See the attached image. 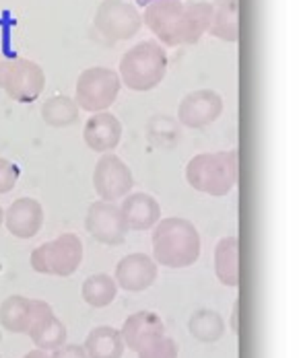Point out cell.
Instances as JSON below:
<instances>
[{"label": "cell", "mask_w": 301, "mask_h": 358, "mask_svg": "<svg viewBox=\"0 0 301 358\" xmlns=\"http://www.w3.org/2000/svg\"><path fill=\"white\" fill-rule=\"evenodd\" d=\"M213 4L204 0H155L145 6L143 23L155 37L174 48L182 43H196L209 34Z\"/></svg>", "instance_id": "cell-1"}, {"label": "cell", "mask_w": 301, "mask_h": 358, "mask_svg": "<svg viewBox=\"0 0 301 358\" xmlns=\"http://www.w3.org/2000/svg\"><path fill=\"white\" fill-rule=\"evenodd\" d=\"M200 257L198 229L180 216H169L153 227V259L165 268H190Z\"/></svg>", "instance_id": "cell-2"}, {"label": "cell", "mask_w": 301, "mask_h": 358, "mask_svg": "<svg viewBox=\"0 0 301 358\" xmlns=\"http://www.w3.org/2000/svg\"><path fill=\"white\" fill-rule=\"evenodd\" d=\"M239 178V152L237 148L219 150V152H202L190 159L186 165L188 183L206 196L223 198L227 196Z\"/></svg>", "instance_id": "cell-3"}, {"label": "cell", "mask_w": 301, "mask_h": 358, "mask_svg": "<svg viewBox=\"0 0 301 358\" xmlns=\"http://www.w3.org/2000/svg\"><path fill=\"white\" fill-rule=\"evenodd\" d=\"M167 72V54L165 48L155 41L145 39L130 48L120 60V80L130 91L145 93L155 89Z\"/></svg>", "instance_id": "cell-4"}, {"label": "cell", "mask_w": 301, "mask_h": 358, "mask_svg": "<svg viewBox=\"0 0 301 358\" xmlns=\"http://www.w3.org/2000/svg\"><path fill=\"white\" fill-rule=\"evenodd\" d=\"M46 87V74L38 62L23 56L0 54V89L19 103L36 101Z\"/></svg>", "instance_id": "cell-5"}, {"label": "cell", "mask_w": 301, "mask_h": 358, "mask_svg": "<svg viewBox=\"0 0 301 358\" xmlns=\"http://www.w3.org/2000/svg\"><path fill=\"white\" fill-rule=\"evenodd\" d=\"M83 262V243L75 233H62L54 241L31 251V268L38 274L66 278Z\"/></svg>", "instance_id": "cell-6"}, {"label": "cell", "mask_w": 301, "mask_h": 358, "mask_svg": "<svg viewBox=\"0 0 301 358\" xmlns=\"http://www.w3.org/2000/svg\"><path fill=\"white\" fill-rule=\"evenodd\" d=\"M120 87L122 80L118 72L106 66H91L76 78V106L89 113L108 111L120 95Z\"/></svg>", "instance_id": "cell-7"}, {"label": "cell", "mask_w": 301, "mask_h": 358, "mask_svg": "<svg viewBox=\"0 0 301 358\" xmlns=\"http://www.w3.org/2000/svg\"><path fill=\"white\" fill-rule=\"evenodd\" d=\"M93 25L108 41H124L141 31L143 15L126 0H104L95 10Z\"/></svg>", "instance_id": "cell-8"}, {"label": "cell", "mask_w": 301, "mask_h": 358, "mask_svg": "<svg viewBox=\"0 0 301 358\" xmlns=\"http://www.w3.org/2000/svg\"><path fill=\"white\" fill-rule=\"evenodd\" d=\"M93 187L104 202H118L126 198L134 187V176L130 167L113 152L99 157L93 169Z\"/></svg>", "instance_id": "cell-9"}, {"label": "cell", "mask_w": 301, "mask_h": 358, "mask_svg": "<svg viewBox=\"0 0 301 358\" xmlns=\"http://www.w3.org/2000/svg\"><path fill=\"white\" fill-rule=\"evenodd\" d=\"M85 229L95 241H99L102 245H110V248L122 245L128 233L120 206L113 202H104V200H97L89 206L87 216H85Z\"/></svg>", "instance_id": "cell-10"}, {"label": "cell", "mask_w": 301, "mask_h": 358, "mask_svg": "<svg viewBox=\"0 0 301 358\" xmlns=\"http://www.w3.org/2000/svg\"><path fill=\"white\" fill-rule=\"evenodd\" d=\"M223 113V97L213 89L188 93L178 106V120L190 130H202L217 122Z\"/></svg>", "instance_id": "cell-11"}, {"label": "cell", "mask_w": 301, "mask_h": 358, "mask_svg": "<svg viewBox=\"0 0 301 358\" xmlns=\"http://www.w3.org/2000/svg\"><path fill=\"white\" fill-rule=\"evenodd\" d=\"M113 280L128 292H143L157 280V262L147 253H130L118 262Z\"/></svg>", "instance_id": "cell-12"}, {"label": "cell", "mask_w": 301, "mask_h": 358, "mask_svg": "<svg viewBox=\"0 0 301 358\" xmlns=\"http://www.w3.org/2000/svg\"><path fill=\"white\" fill-rule=\"evenodd\" d=\"M83 141L93 152H112L122 141V122L110 111H97L87 120Z\"/></svg>", "instance_id": "cell-13"}, {"label": "cell", "mask_w": 301, "mask_h": 358, "mask_svg": "<svg viewBox=\"0 0 301 358\" xmlns=\"http://www.w3.org/2000/svg\"><path fill=\"white\" fill-rule=\"evenodd\" d=\"M48 307L46 301L27 296H8L0 305V325L10 334H29L38 315Z\"/></svg>", "instance_id": "cell-14"}, {"label": "cell", "mask_w": 301, "mask_h": 358, "mask_svg": "<svg viewBox=\"0 0 301 358\" xmlns=\"http://www.w3.org/2000/svg\"><path fill=\"white\" fill-rule=\"evenodd\" d=\"M4 224L13 237L31 239L43 224V208L34 198H19L4 210Z\"/></svg>", "instance_id": "cell-15"}, {"label": "cell", "mask_w": 301, "mask_h": 358, "mask_svg": "<svg viewBox=\"0 0 301 358\" xmlns=\"http://www.w3.org/2000/svg\"><path fill=\"white\" fill-rule=\"evenodd\" d=\"M120 213L128 231H149L161 220L159 202L145 192H130L126 198H122Z\"/></svg>", "instance_id": "cell-16"}, {"label": "cell", "mask_w": 301, "mask_h": 358, "mask_svg": "<svg viewBox=\"0 0 301 358\" xmlns=\"http://www.w3.org/2000/svg\"><path fill=\"white\" fill-rule=\"evenodd\" d=\"M120 334L124 338V344L130 350L139 352L147 344L155 342L157 338L165 336V323H163V320L157 313H153V311H139V313H132L124 322Z\"/></svg>", "instance_id": "cell-17"}, {"label": "cell", "mask_w": 301, "mask_h": 358, "mask_svg": "<svg viewBox=\"0 0 301 358\" xmlns=\"http://www.w3.org/2000/svg\"><path fill=\"white\" fill-rule=\"evenodd\" d=\"M27 336L34 340V344L38 346L39 350H46V352L52 350V352H54L56 348H60V346L66 344L69 329H66L64 323L54 315L52 307L48 305V307L39 313L38 320L34 322V325H31V329H29Z\"/></svg>", "instance_id": "cell-18"}, {"label": "cell", "mask_w": 301, "mask_h": 358, "mask_svg": "<svg viewBox=\"0 0 301 358\" xmlns=\"http://www.w3.org/2000/svg\"><path fill=\"white\" fill-rule=\"evenodd\" d=\"M83 348L89 358H122L126 344L120 329L110 325H99L89 331Z\"/></svg>", "instance_id": "cell-19"}, {"label": "cell", "mask_w": 301, "mask_h": 358, "mask_svg": "<svg viewBox=\"0 0 301 358\" xmlns=\"http://www.w3.org/2000/svg\"><path fill=\"white\" fill-rule=\"evenodd\" d=\"M209 34L231 43L239 39V0H215Z\"/></svg>", "instance_id": "cell-20"}, {"label": "cell", "mask_w": 301, "mask_h": 358, "mask_svg": "<svg viewBox=\"0 0 301 358\" xmlns=\"http://www.w3.org/2000/svg\"><path fill=\"white\" fill-rule=\"evenodd\" d=\"M215 272L225 287H239V239L223 237L215 250Z\"/></svg>", "instance_id": "cell-21"}, {"label": "cell", "mask_w": 301, "mask_h": 358, "mask_svg": "<svg viewBox=\"0 0 301 358\" xmlns=\"http://www.w3.org/2000/svg\"><path fill=\"white\" fill-rule=\"evenodd\" d=\"M188 329L194 340L204 342V344H213L217 340L223 338L225 334V322L223 317L213 311V309H200L196 311L188 322Z\"/></svg>", "instance_id": "cell-22"}, {"label": "cell", "mask_w": 301, "mask_h": 358, "mask_svg": "<svg viewBox=\"0 0 301 358\" xmlns=\"http://www.w3.org/2000/svg\"><path fill=\"white\" fill-rule=\"evenodd\" d=\"M83 301L93 307V309H104L108 305H112L115 294H118V285L112 276L108 274H93L89 276L83 287H80Z\"/></svg>", "instance_id": "cell-23"}, {"label": "cell", "mask_w": 301, "mask_h": 358, "mask_svg": "<svg viewBox=\"0 0 301 358\" xmlns=\"http://www.w3.org/2000/svg\"><path fill=\"white\" fill-rule=\"evenodd\" d=\"M41 117L50 128H66L78 120V106L66 95H54L41 106Z\"/></svg>", "instance_id": "cell-24"}, {"label": "cell", "mask_w": 301, "mask_h": 358, "mask_svg": "<svg viewBox=\"0 0 301 358\" xmlns=\"http://www.w3.org/2000/svg\"><path fill=\"white\" fill-rule=\"evenodd\" d=\"M136 355L139 358H178V344L172 338L161 336L155 342L147 344L143 350H139Z\"/></svg>", "instance_id": "cell-25"}, {"label": "cell", "mask_w": 301, "mask_h": 358, "mask_svg": "<svg viewBox=\"0 0 301 358\" xmlns=\"http://www.w3.org/2000/svg\"><path fill=\"white\" fill-rule=\"evenodd\" d=\"M17 181H19V167L8 159L0 157V196L13 192Z\"/></svg>", "instance_id": "cell-26"}, {"label": "cell", "mask_w": 301, "mask_h": 358, "mask_svg": "<svg viewBox=\"0 0 301 358\" xmlns=\"http://www.w3.org/2000/svg\"><path fill=\"white\" fill-rule=\"evenodd\" d=\"M50 358H89V355L78 344H64V346L56 348Z\"/></svg>", "instance_id": "cell-27"}, {"label": "cell", "mask_w": 301, "mask_h": 358, "mask_svg": "<svg viewBox=\"0 0 301 358\" xmlns=\"http://www.w3.org/2000/svg\"><path fill=\"white\" fill-rule=\"evenodd\" d=\"M23 358H50V355H48V352H46V350H31V352H27V355H25V357Z\"/></svg>", "instance_id": "cell-28"}, {"label": "cell", "mask_w": 301, "mask_h": 358, "mask_svg": "<svg viewBox=\"0 0 301 358\" xmlns=\"http://www.w3.org/2000/svg\"><path fill=\"white\" fill-rule=\"evenodd\" d=\"M134 2H136L139 6H143V8H145L147 4H150V2H155V0H134Z\"/></svg>", "instance_id": "cell-29"}, {"label": "cell", "mask_w": 301, "mask_h": 358, "mask_svg": "<svg viewBox=\"0 0 301 358\" xmlns=\"http://www.w3.org/2000/svg\"><path fill=\"white\" fill-rule=\"evenodd\" d=\"M4 224V208L0 206V227Z\"/></svg>", "instance_id": "cell-30"}]
</instances>
